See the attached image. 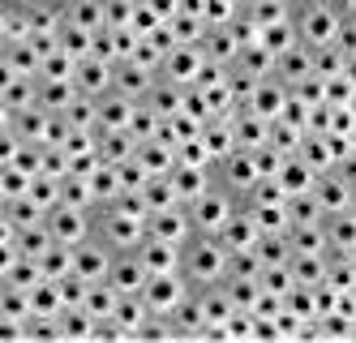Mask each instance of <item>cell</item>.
I'll return each mask as SVG.
<instances>
[{
	"label": "cell",
	"instance_id": "cell-13",
	"mask_svg": "<svg viewBox=\"0 0 356 343\" xmlns=\"http://www.w3.org/2000/svg\"><path fill=\"white\" fill-rule=\"evenodd\" d=\"M314 198L322 202L326 215H339V210L352 206V184H348L335 168H326V172H318V180H314Z\"/></svg>",
	"mask_w": 356,
	"mask_h": 343
},
{
	"label": "cell",
	"instance_id": "cell-5",
	"mask_svg": "<svg viewBox=\"0 0 356 343\" xmlns=\"http://www.w3.org/2000/svg\"><path fill=\"white\" fill-rule=\"evenodd\" d=\"M43 223H47V232H52L60 245H82L86 236H95V210L56 202L52 210H47V219H43Z\"/></svg>",
	"mask_w": 356,
	"mask_h": 343
},
{
	"label": "cell",
	"instance_id": "cell-29",
	"mask_svg": "<svg viewBox=\"0 0 356 343\" xmlns=\"http://www.w3.org/2000/svg\"><path fill=\"white\" fill-rule=\"evenodd\" d=\"M223 287H227V296H232L236 309H253L262 301V275H227Z\"/></svg>",
	"mask_w": 356,
	"mask_h": 343
},
{
	"label": "cell",
	"instance_id": "cell-31",
	"mask_svg": "<svg viewBox=\"0 0 356 343\" xmlns=\"http://www.w3.org/2000/svg\"><path fill=\"white\" fill-rule=\"evenodd\" d=\"M35 313L31 305V292L26 287H9V283H0V318H17V322H26Z\"/></svg>",
	"mask_w": 356,
	"mask_h": 343
},
{
	"label": "cell",
	"instance_id": "cell-42",
	"mask_svg": "<svg viewBox=\"0 0 356 343\" xmlns=\"http://www.w3.org/2000/svg\"><path fill=\"white\" fill-rule=\"evenodd\" d=\"M339 9H343V17H356V0H339Z\"/></svg>",
	"mask_w": 356,
	"mask_h": 343
},
{
	"label": "cell",
	"instance_id": "cell-32",
	"mask_svg": "<svg viewBox=\"0 0 356 343\" xmlns=\"http://www.w3.org/2000/svg\"><path fill=\"white\" fill-rule=\"evenodd\" d=\"M31 305H35V313H60V309H65L60 279H39V283L31 287Z\"/></svg>",
	"mask_w": 356,
	"mask_h": 343
},
{
	"label": "cell",
	"instance_id": "cell-15",
	"mask_svg": "<svg viewBox=\"0 0 356 343\" xmlns=\"http://www.w3.org/2000/svg\"><path fill=\"white\" fill-rule=\"evenodd\" d=\"M258 236H262V228H258V219L249 215V210L241 206L232 219H227L223 228H219V241L227 245V253H241V249H253L258 245Z\"/></svg>",
	"mask_w": 356,
	"mask_h": 343
},
{
	"label": "cell",
	"instance_id": "cell-11",
	"mask_svg": "<svg viewBox=\"0 0 356 343\" xmlns=\"http://www.w3.org/2000/svg\"><path fill=\"white\" fill-rule=\"evenodd\" d=\"M155 77H159L155 69H146V65H138V61L129 56V61H116V69H112V90L138 103V99H146V95H150Z\"/></svg>",
	"mask_w": 356,
	"mask_h": 343
},
{
	"label": "cell",
	"instance_id": "cell-21",
	"mask_svg": "<svg viewBox=\"0 0 356 343\" xmlns=\"http://www.w3.org/2000/svg\"><path fill=\"white\" fill-rule=\"evenodd\" d=\"M142 262L150 266V275H159V271H181V245H172V241H159V236H146V241L138 245Z\"/></svg>",
	"mask_w": 356,
	"mask_h": 343
},
{
	"label": "cell",
	"instance_id": "cell-40",
	"mask_svg": "<svg viewBox=\"0 0 356 343\" xmlns=\"http://www.w3.org/2000/svg\"><path fill=\"white\" fill-rule=\"evenodd\" d=\"M39 266H43V275H47V279L69 275V271H73V245H60V241H56L52 249L39 257Z\"/></svg>",
	"mask_w": 356,
	"mask_h": 343
},
{
	"label": "cell",
	"instance_id": "cell-39",
	"mask_svg": "<svg viewBox=\"0 0 356 343\" xmlns=\"http://www.w3.org/2000/svg\"><path fill=\"white\" fill-rule=\"evenodd\" d=\"M31 172L26 168H17V163H0V198H22V193H31Z\"/></svg>",
	"mask_w": 356,
	"mask_h": 343
},
{
	"label": "cell",
	"instance_id": "cell-3",
	"mask_svg": "<svg viewBox=\"0 0 356 343\" xmlns=\"http://www.w3.org/2000/svg\"><path fill=\"white\" fill-rule=\"evenodd\" d=\"M189 206V219H193V232H219L227 219L241 210V198L232 189H223V184H211L202 198L185 202Z\"/></svg>",
	"mask_w": 356,
	"mask_h": 343
},
{
	"label": "cell",
	"instance_id": "cell-19",
	"mask_svg": "<svg viewBox=\"0 0 356 343\" xmlns=\"http://www.w3.org/2000/svg\"><path fill=\"white\" fill-rule=\"evenodd\" d=\"M138 134L134 129H99V154H104V163H124L138 154Z\"/></svg>",
	"mask_w": 356,
	"mask_h": 343
},
{
	"label": "cell",
	"instance_id": "cell-33",
	"mask_svg": "<svg viewBox=\"0 0 356 343\" xmlns=\"http://www.w3.org/2000/svg\"><path fill=\"white\" fill-rule=\"evenodd\" d=\"M116 301H120V292H116L108 279H95V283H90V292H86V309L95 313V318H112V313H116Z\"/></svg>",
	"mask_w": 356,
	"mask_h": 343
},
{
	"label": "cell",
	"instance_id": "cell-26",
	"mask_svg": "<svg viewBox=\"0 0 356 343\" xmlns=\"http://www.w3.org/2000/svg\"><path fill=\"white\" fill-rule=\"evenodd\" d=\"M288 241H292L296 253H330L326 219H322V223H292V228H288Z\"/></svg>",
	"mask_w": 356,
	"mask_h": 343
},
{
	"label": "cell",
	"instance_id": "cell-7",
	"mask_svg": "<svg viewBox=\"0 0 356 343\" xmlns=\"http://www.w3.org/2000/svg\"><path fill=\"white\" fill-rule=\"evenodd\" d=\"M189 292H193V283L185 279V271H159V275H150L142 296H146V305L155 309V313H172Z\"/></svg>",
	"mask_w": 356,
	"mask_h": 343
},
{
	"label": "cell",
	"instance_id": "cell-38",
	"mask_svg": "<svg viewBox=\"0 0 356 343\" xmlns=\"http://www.w3.org/2000/svg\"><path fill=\"white\" fill-rule=\"evenodd\" d=\"M343 65H348V51H343L339 43L314 47V73H318V77H335V73H343Z\"/></svg>",
	"mask_w": 356,
	"mask_h": 343
},
{
	"label": "cell",
	"instance_id": "cell-43",
	"mask_svg": "<svg viewBox=\"0 0 356 343\" xmlns=\"http://www.w3.org/2000/svg\"><path fill=\"white\" fill-rule=\"evenodd\" d=\"M56 5H65V9H69V5H73V0H56Z\"/></svg>",
	"mask_w": 356,
	"mask_h": 343
},
{
	"label": "cell",
	"instance_id": "cell-34",
	"mask_svg": "<svg viewBox=\"0 0 356 343\" xmlns=\"http://www.w3.org/2000/svg\"><path fill=\"white\" fill-rule=\"evenodd\" d=\"M60 47L69 51V56H90L95 51V31H86V26H73V22H65L60 26Z\"/></svg>",
	"mask_w": 356,
	"mask_h": 343
},
{
	"label": "cell",
	"instance_id": "cell-25",
	"mask_svg": "<svg viewBox=\"0 0 356 343\" xmlns=\"http://www.w3.org/2000/svg\"><path fill=\"white\" fill-rule=\"evenodd\" d=\"M146 103L155 108L163 120L168 116H176L185 108V86H176V82H168V77H155V86H150V95H146Z\"/></svg>",
	"mask_w": 356,
	"mask_h": 343
},
{
	"label": "cell",
	"instance_id": "cell-16",
	"mask_svg": "<svg viewBox=\"0 0 356 343\" xmlns=\"http://www.w3.org/2000/svg\"><path fill=\"white\" fill-rule=\"evenodd\" d=\"M0 69H5V73H22V77H39L43 56H39V47H35L31 39L5 43V47H0Z\"/></svg>",
	"mask_w": 356,
	"mask_h": 343
},
{
	"label": "cell",
	"instance_id": "cell-41",
	"mask_svg": "<svg viewBox=\"0 0 356 343\" xmlns=\"http://www.w3.org/2000/svg\"><path fill=\"white\" fill-rule=\"evenodd\" d=\"M292 287H296V275H292V266H262V292L288 296Z\"/></svg>",
	"mask_w": 356,
	"mask_h": 343
},
{
	"label": "cell",
	"instance_id": "cell-30",
	"mask_svg": "<svg viewBox=\"0 0 356 343\" xmlns=\"http://www.w3.org/2000/svg\"><path fill=\"white\" fill-rule=\"evenodd\" d=\"M73 99H78V86H73V82H52V77H39V103H43L47 112H65Z\"/></svg>",
	"mask_w": 356,
	"mask_h": 343
},
{
	"label": "cell",
	"instance_id": "cell-27",
	"mask_svg": "<svg viewBox=\"0 0 356 343\" xmlns=\"http://www.w3.org/2000/svg\"><path fill=\"white\" fill-rule=\"evenodd\" d=\"M253 249H258L262 266H288L292 253H296V249H292V241H288V232H262Z\"/></svg>",
	"mask_w": 356,
	"mask_h": 343
},
{
	"label": "cell",
	"instance_id": "cell-37",
	"mask_svg": "<svg viewBox=\"0 0 356 343\" xmlns=\"http://www.w3.org/2000/svg\"><path fill=\"white\" fill-rule=\"evenodd\" d=\"M73 73H78V56H69L65 47L43 56V69H39V77H52V82H73Z\"/></svg>",
	"mask_w": 356,
	"mask_h": 343
},
{
	"label": "cell",
	"instance_id": "cell-8",
	"mask_svg": "<svg viewBox=\"0 0 356 343\" xmlns=\"http://www.w3.org/2000/svg\"><path fill=\"white\" fill-rule=\"evenodd\" d=\"M108 283L116 287L120 296H134V292H146V283H150V266L142 262L138 249H120L112 257V271H108Z\"/></svg>",
	"mask_w": 356,
	"mask_h": 343
},
{
	"label": "cell",
	"instance_id": "cell-1",
	"mask_svg": "<svg viewBox=\"0 0 356 343\" xmlns=\"http://www.w3.org/2000/svg\"><path fill=\"white\" fill-rule=\"evenodd\" d=\"M227 266H232V253L219 241V232H193L181 245V271L193 287H215L227 279Z\"/></svg>",
	"mask_w": 356,
	"mask_h": 343
},
{
	"label": "cell",
	"instance_id": "cell-35",
	"mask_svg": "<svg viewBox=\"0 0 356 343\" xmlns=\"http://www.w3.org/2000/svg\"><path fill=\"white\" fill-rule=\"evenodd\" d=\"M258 43H262V47H270L275 56H279V51H288L292 43H300V39H296V26H292V17H284V22H275V26H262V35H258Z\"/></svg>",
	"mask_w": 356,
	"mask_h": 343
},
{
	"label": "cell",
	"instance_id": "cell-18",
	"mask_svg": "<svg viewBox=\"0 0 356 343\" xmlns=\"http://www.w3.org/2000/svg\"><path fill=\"white\" fill-rule=\"evenodd\" d=\"M172 330H176V339H202V330H207V309H202V301H197V292H189L181 305H176L172 313Z\"/></svg>",
	"mask_w": 356,
	"mask_h": 343
},
{
	"label": "cell",
	"instance_id": "cell-28",
	"mask_svg": "<svg viewBox=\"0 0 356 343\" xmlns=\"http://www.w3.org/2000/svg\"><path fill=\"white\" fill-rule=\"evenodd\" d=\"M292 275H296V283H305V287H318L322 279H326V266H330V253H292Z\"/></svg>",
	"mask_w": 356,
	"mask_h": 343
},
{
	"label": "cell",
	"instance_id": "cell-4",
	"mask_svg": "<svg viewBox=\"0 0 356 343\" xmlns=\"http://www.w3.org/2000/svg\"><path fill=\"white\" fill-rule=\"evenodd\" d=\"M262 180V168H258V154L236 146L232 154H223V159H215V184H223V189H232L236 198H249V189Z\"/></svg>",
	"mask_w": 356,
	"mask_h": 343
},
{
	"label": "cell",
	"instance_id": "cell-12",
	"mask_svg": "<svg viewBox=\"0 0 356 343\" xmlns=\"http://www.w3.org/2000/svg\"><path fill=\"white\" fill-rule=\"evenodd\" d=\"M112 61H104V56H82L78 61V73H73V86H78L82 95H90V99H104L108 90H112Z\"/></svg>",
	"mask_w": 356,
	"mask_h": 343
},
{
	"label": "cell",
	"instance_id": "cell-10",
	"mask_svg": "<svg viewBox=\"0 0 356 343\" xmlns=\"http://www.w3.org/2000/svg\"><path fill=\"white\" fill-rule=\"evenodd\" d=\"M112 257H116V249L104 241V236H86L82 245H73V271L86 275L90 283H95V279H108Z\"/></svg>",
	"mask_w": 356,
	"mask_h": 343
},
{
	"label": "cell",
	"instance_id": "cell-36",
	"mask_svg": "<svg viewBox=\"0 0 356 343\" xmlns=\"http://www.w3.org/2000/svg\"><path fill=\"white\" fill-rule=\"evenodd\" d=\"M65 116H69L73 129H99V99H90V95L78 90V99L65 108Z\"/></svg>",
	"mask_w": 356,
	"mask_h": 343
},
{
	"label": "cell",
	"instance_id": "cell-24",
	"mask_svg": "<svg viewBox=\"0 0 356 343\" xmlns=\"http://www.w3.org/2000/svg\"><path fill=\"white\" fill-rule=\"evenodd\" d=\"M326 241H330V253H352L356 249V215L352 210L326 215Z\"/></svg>",
	"mask_w": 356,
	"mask_h": 343
},
{
	"label": "cell",
	"instance_id": "cell-14",
	"mask_svg": "<svg viewBox=\"0 0 356 343\" xmlns=\"http://www.w3.org/2000/svg\"><path fill=\"white\" fill-rule=\"evenodd\" d=\"M275 77L288 82V86H300L305 77H314V47L292 43L288 51H279V56H275Z\"/></svg>",
	"mask_w": 356,
	"mask_h": 343
},
{
	"label": "cell",
	"instance_id": "cell-23",
	"mask_svg": "<svg viewBox=\"0 0 356 343\" xmlns=\"http://www.w3.org/2000/svg\"><path fill=\"white\" fill-rule=\"evenodd\" d=\"M134 108H138L134 99H124V95L108 90L104 99H99V129H129V120H134Z\"/></svg>",
	"mask_w": 356,
	"mask_h": 343
},
{
	"label": "cell",
	"instance_id": "cell-6",
	"mask_svg": "<svg viewBox=\"0 0 356 343\" xmlns=\"http://www.w3.org/2000/svg\"><path fill=\"white\" fill-rule=\"evenodd\" d=\"M202 65H207L202 43H176L163 56V65H159V77H168V82H176V86H197Z\"/></svg>",
	"mask_w": 356,
	"mask_h": 343
},
{
	"label": "cell",
	"instance_id": "cell-17",
	"mask_svg": "<svg viewBox=\"0 0 356 343\" xmlns=\"http://www.w3.org/2000/svg\"><path fill=\"white\" fill-rule=\"evenodd\" d=\"M241 47H245V43L236 39L232 22H227V26H207V35H202V51H207L211 61H219V65H236Z\"/></svg>",
	"mask_w": 356,
	"mask_h": 343
},
{
	"label": "cell",
	"instance_id": "cell-9",
	"mask_svg": "<svg viewBox=\"0 0 356 343\" xmlns=\"http://www.w3.org/2000/svg\"><path fill=\"white\" fill-rule=\"evenodd\" d=\"M146 236H159V241H172V245H185L193 236V219H189V206H163V210H150L146 219Z\"/></svg>",
	"mask_w": 356,
	"mask_h": 343
},
{
	"label": "cell",
	"instance_id": "cell-2",
	"mask_svg": "<svg viewBox=\"0 0 356 343\" xmlns=\"http://www.w3.org/2000/svg\"><path fill=\"white\" fill-rule=\"evenodd\" d=\"M292 26L305 47H326L343 31V9L339 0H292Z\"/></svg>",
	"mask_w": 356,
	"mask_h": 343
},
{
	"label": "cell",
	"instance_id": "cell-20",
	"mask_svg": "<svg viewBox=\"0 0 356 343\" xmlns=\"http://www.w3.org/2000/svg\"><path fill=\"white\" fill-rule=\"evenodd\" d=\"M172 184H176V193H181V202H193V198H202V193L215 184V163H211V168L176 163V168H172Z\"/></svg>",
	"mask_w": 356,
	"mask_h": 343
},
{
	"label": "cell",
	"instance_id": "cell-22",
	"mask_svg": "<svg viewBox=\"0 0 356 343\" xmlns=\"http://www.w3.org/2000/svg\"><path fill=\"white\" fill-rule=\"evenodd\" d=\"M0 219L13 223V228H35V223L47 219V210L31 193H22V198H0Z\"/></svg>",
	"mask_w": 356,
	"mask_h": 343
}]
</instances>
